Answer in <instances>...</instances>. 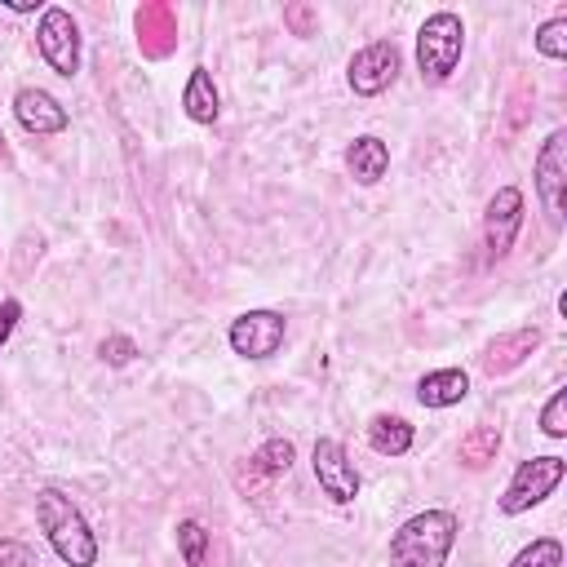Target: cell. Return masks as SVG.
<instances>
[{
	"label": "cell",
	"mask_w": 567,
	"mask_h": 567,
	"mask_svg": "<svg viewBox=\"0 0 567 567\" xmlns=\"http://www.w3.org/2000/svg\"><path fill=\"white\" fill-rule=\"evenodd\" d=\"M35 523L44 527L53 554L66 563V567H93L97 563V540L84 523V514L58 492V487H44L35 496Z\"/></svg>",
	"instance_id": "obj_1"
},
{
	"label": "cell",
	"mask_w": 567,
	"mask_h": 567,
	"mask_svg": "<svg viewBox=\"0 0 567 567\" xmlns=\"http://www.w3.org/2000/svg\"><path fill=\"white\" fill-rule=\"evenodd\" d=\"M456 545V518L447 509H425L390 536V567H443Z\"/></svg>",
	"instance_id": "obj_2"
},
{
	"label": "cell",
	"mask_w": 567,
	"mask_h": 567,
	"mask_svg": "<svg viewBox=\"0 0 567 567\" xmlns=\"http://www.w3.org/2000/svg\"><path fill=\"white\" fill-rule=\"evenodd\" d=\"M461 49H465V27H461V18L456 13H430L425 18V27L416 31V66H421V75L430 80V84H439V80H447L452 71H456V62H461Z\"/></svg>",
	"instance_id": "obj_3"
},
{
	"label": "cell",
	"mask_w": 567,
	"mask_h": 567,
	"mask_svg": "<svg viewBox=\"0 0 567 567\" xmlns=\"http://www.w3.org/2000/svg\"><path fill=\"white\" fill-rule=\"evenodd\" d=\"M563 474H567V461L563 456H532V461H523L514 470L505 496H501V514H523V509L540 505L563 483Z\"/></svg>",
	"instance_id": "obj_4"
},
{
	"label": "cell",
	"mask_w": 567,
	"mask_h": 567,
	"mask_svg": "<svg viewBox=\"0 0 567 567\" xmlns=\"http://www.w3.org/2000/svg\"><path fill=\"white\" fill-rule=\"evenodd\" d=\"M35 44H40V58H44L58 75H66V80H71V75L80 71V27H75V18H71L66 9L49 4V9L40 13Z\"/></svg>",
	"instance_id": "obj_5"
},
{
	"label": "cell",
	"mask_w": 567,
	"mask_h": 567,
	"mask_svg": "<svg viewBox=\"0 0 567 567\" xmlns=\"http://www.w3.org/2000/svg\"><path fill=\"white\" fill-rule=\"evenodd\" d=\"M536 190H540V204L549 213V221L558 226L563 221V208H567V133L554 128L536 155Z\"/></svg>",
	"instance_id": "obj_6"
},
{
	"label": "cell",
	"mask_w": 567,
	"mask_h": 567,
	"mask_svg": "<svg viewBox=\"0 0 567 567\" xmlns=\"http://www.w3.org/2000/svg\"><path fill=\"white\" fill-rule=\"evenodd\" d=\"M399 49H394V40H372V44H363L354 58H350V89L359 93V97H377L381 89H390L394 84V75H399Z\"/></svg>",
	"instance_id": "obj_7"
},
{
	"label": "cell",
	"mask_w": 567,
	"mask_h": 567,
	"mask_svg": "<svg viewBox=\"0 0 567 567\" xmlns=\"http://www.w3.org/2000/svg\"><path fill=\"white\" fill-rule=\"evenodd\" d=\"M284 332H288V323L279 310H244L230 323V346L244 359H270L284 346Z\"/></svg>",
	"instance_id": "obj_8"
},
{
	"label": "cell",
	"mask_w": 567,
	"mask_h": 567,
	"mask_svg": "<svg viewBox=\"0 0 567 567\" xmlns=\"http://www.w3.org/2000/svg\"><path fill=\"white\" fill-rule=\"evenodd\" d=\"M518 226H523V190L518 186H501L487 199V213H483V239H487V257L492 261H501L514 248Z\"/></svg>",
	"instance_id": "obj_9"
},
{
	"label": "cell",
	"mask_w": 567,
	"mask_h": 567,
	"mask_svg": "<svg viewBox=\"0 0 567 567\" xmlns=\"http://www.w3.org/2000/svg\"><path fill=\"white\" fill-rule=\"evenodd\" d=\"M310 461H315L319 487H323L337 505H346V501L359 496V474H354V465H350V456H346V447H341L337 439H319Z\"/></svg>",
	"instance_id": "obj_10"
},
{
	"label": "cell",
	"mask_w": 567,
	"mask_h": 567,
	"mask_svg": "<svg viewBox=\"0 0 567 567\" xmlns=\"http://www.w3.org/2000/svg\"><path fill=\"white\" fill-rule=\"evenodd\" d=\"M142 58H168L177 49V9L168 0H146L133 18Z\"/></svg>",
	"instance_id": "obj_11"
},
{
	"label": "cell",
	"mask_w": 567,
	"mask_h": 567,
	"mask_svg": "<svg viewBox=\"0 0 567 567\" xmlns=\"http://www.w3.org/2000/svg\"><path fill=\"white\" fill-rule=\"evenodd\" d=\"M536 346H540V328H514V332H501V337H492V341L483 346L478 368H483L487 377L514 372V368H518Z\"/></svg>",
	"instance_id": "obj_12"
},
{
	"label": "cell",
	"mask_w": 567,
	"mask_h": 567,
	"mask_svg": "<svg viewBox=\"0 0 567 567\" xmlns=\"http://www.w3.org/2000/svg\"><path fill=\"white\" fill-rule=\"evenodd\" d=\"M13 115L27 133H62L66 128V106L44 89H22L13 97Z\"/></svg>",
	"instance_id": "obj_13"
},
{
	"label": "cell",
	"mask_w": 567,
	"mask_h": 567,
	"mask_svg": "<svg viewBox=\"0 0 567 567\" xmlns=\"http://www.w3.org/2000/svg\"><path fill=\"white\" fill-rule=\"evenodd\" d=\"M346 168H350V177H354L359 186H372V182H381L385 168H390V146H385L381 137L363 133V137L350 142V151H346Z\"/></svg>",
	"instance_id": "obj_14"
},
{
	"label": "cell",
	"mask_w": 567,
	"mask_h": 567,
	"mask_svg": "<svg viewBox=\"0 0 567 567\" xmlns=\"http://www.w3.org/2000/svg\"><path fill=\"white\" fill-rule=\"evenodd\" d=\"M470 394V377L461 368H439V372H425L421 385H416V399L425 408H452Z\"/></svg>",
	"instance_id": "obj_15"
},
{
	"label": "cell",
	"mask_w": 567,
	"mask_h": 567,
	"mask_svg": "<svg viewBox=\"0 0 567 567\" xmlns=\"http://www.w3.org/2000/svg\"><path fill=\"white\" fill-rule=\"evenodd\" d=\"M182 106H186V115L195 120V124H213L217 120V84H213V75L204 71V66H195L190 71V80H186V89H182Z\"/></svg>",
	"instance_id": "obj_16"
},
{
	"label": "cell",
	"mask_w": 567,
	"mask_h": 567,
	"mask_svg": "<svg viewBox=\"0 0 567 567\" xmlns=\"http://www.w3.org/2000/svg\"><path fill=\"white\" fill-rule=\"evenodd\" d=\"M368 443L385 456H403L412 447V425L403 416H372L368 421Z\"/></svg>",
	"instance_id": "obj_17"
},
{
	"label": "cell",
	"mask_w": 567,
	"mask_h": 567,
	"mask_svg": "<svg viewBox=\"0 0 567 567\" xmlns=\"http://www.w3.org/2000/svg\"><path fill=\"white\" fill-rule=\"evenodd\" d=\"M496 452H501V430H496V425H474V430L461 439V465H465V470L492 465Z\"/></svg>",
	"instance_id": "obj_18"
},
{
	"label": "cell",
	"mask_w": 567,
	"mask_h": 567,
	"mask_svg": "<svg viewBox=\"0 0 567 567\" xmlns=\"http://www.w3.org/2000/svg\"><path fill=\"white\" fill-rule=\"evenodd\" d=\"M509 567H563V545L554 536H540V540L523 545Z\"/></svg>",
	"instance_id": "obj_19"
},
{
	"label": "cell",
	"mask_w": 567,
	"mask_h": 567,
	"mask_svg": "<svg viewBox=\"0 0 567 567\" xmlns=\"http://www.w3.org/2000/svg\"><path fill=\"white\" fill-rule=\"evenodd\" d=\"M252 465H257L261 474H288V465H292V443H288V439H266V443L257 447Z\"/></svg>",
	"instance_id": "obj_20"
},
{
	"label": "cell",
	"mask_w": 567,
	"mask_h": 567,
	"mask_svg": "<svg viewBox=\"0 0 567 567\" xmlns=\"http://www.w3.org/2000/svg\"><path fill=\"white\" fill-rule=\"evenodd\" d=\"M536 49H540L545 58H567V13H554L549 22H540Z\"/></svg>",
	"instance_id": "obj_21"
},
{
	"label": "cell",
	"mask_w": 567,
	"mask_h": 567,
	"mask_svg": "<svg viewBox=\"0 0 567 567\" xmlns=\"http://www.w3.org/2000/svg\"><path fill=\"white\" fill-rule=\"evenodd\" d=\"M177 545H182L186 567H199L204 563V549H208V532L195 518H186V523H177Z\"/></svg>",
	"instance_id": "obj_22"
},
{
	"label": "cell",
	"mask_w": 567,
	"mask_h": 567,
	"mask_svg": "<svg viewBox=\"0 0 567 567\" xmlns=\"http://www.w3.org/2000/svg\"><path fill=\"white\" fill-rule=\"evenodd\" d=\"M540 430H545L549 439H563V434H567V390H554V394H549V403H545V412H540Z\"/></svg>",
	"instance_id": "obj_23"
},
{
	"label": "cell",
	"mask_w": 567,
	"mask_h": 567,
	"mask_svg": "<svg viewBox=\"0 0 567 567\" xmlns=\"http://www.w3.org/2000/svg\"><path fill=\"white\" fill-rule=\"evenodd\" d=\"M284 22L292 27V35H315V22H319V13H315V4L297 0V4H288V9H284Z\"/></svg>",
	"instance_id": "obj_24"
},
{
	"label": "cell",
	"mask_w": 567,
	"mask_h": 567,
	"mask_svg": "<svg viewBox=\"0 0 567 567\" xmlns=\"http://www.w3.org/2000/svg\"><path fill=\"white\" fill-rule=\"evenodd\" d=\"M0 567H40V558L22 540H0Z\"/></svg>",
	"instance_id": "obj_25"
},
{
	"label": "cell",
	"mask_w": 567,
	"mask_h": 567,
	"mask_svg": "<svg viewBox=\"0 0 567 567\" xmlns=\"http://www.w3.org/2000/svg\"><path fill=\"white\" fill-rule=\"evenodd\" d=\"M527 102H532V84H527V80H518V89H514V97H509L505 133H518V128H523V120H527Z\"/></svg>",
	"instance_id": "obj_26"
},
{
	"label": "cell",
	"mask_w": 567,
	"mask_h": 567,
	"mask_svg": "<svg viewBox=\"0 0 567 567\" xmlns=\"http://www.w3.org/2000/svg\"><path fill=\"white\" fill-rule=\"evenodd\" d=\"M97 354H102L111 368H124V363L137 354V346H133L128 337H120V332H115V337H106V341H102V350H97Z\"/></svg>",
	"instance_id": "obj_27"
},
{
	"label": "cell",
	"mask_w": 567,
	"mask_h": 567,
	"mask_svg": "<svg viewBox=\"0 0 567 567\" xmlns=\"http://www.w3.org/2000/svg\"><path fill=\"white\" fill-rule=\"evenodd\" d=\"M18 315H22V306H18V301H4V306H0V346H4V337L13 332Z\"/></svg>",
	"instance_id": "obj_28"
},
{
	"label": "cell",
	"mask_w": 567,
	"mask_h": 567,
	"mask_svg": "<svg viewBox=\"0 0 567 567\" xmlns=\"http://www.w3.org/2000/svg\"><path fill=\"white\" fill-rule=\"evenodd\" d=\"M9 9H13V13H31V9H35V0H9Z\"/></svg>",
	"instance_id": "obj_29"
},
{
	"label": "cell",
	"mask_w": 567,
	"mask_h": 567,
	"mask_svg": "<svg viewBox=\"0 0 567 567\" xmlns=\"http://www.w3.org/2000/svg\"><path fill=\"white\" fill-rule=\"evenodd\" d=\"M0 151H4V133H0Z\"/></svg>",
	"instance_id": "obj_30"
}]
</instances>
